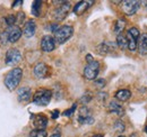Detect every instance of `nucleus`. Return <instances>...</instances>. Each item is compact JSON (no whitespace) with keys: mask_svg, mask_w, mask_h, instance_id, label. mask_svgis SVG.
I'll use <instances>...</instances> for the list:
<instances>
[{"mask_svg":"<svg viewBox=\"0 0 147 137\" xmlns=\"http://www.w3.org/2000/svg\"><path fill=\"white\" fill-rule=\"evenodd\" d=\"M23 76V70L19 68H15L13 70H10L6 78H5V86L9 91H14L20 83Z\"/></svg>","mask_w":147,"mask_h":137,"instance_id":"1","label":"nucleus"},{"mask_svg":"<svg viewBox=\"0 0 147 137\" xmlns=\"http://www.w3.org/2000/svg\"><path fill=\"white\" fill-rule=\"evenodd\" d=\"M52 91L48 89H40L33 96V103L36 106H48L52 99Z\"/></svg>","mask_w":147,"mask_h":137,"instance_id":"2","label":"nucleus"},{"mask_svg":"<svg viewBox=\"0 0 147 137\" xmlns=\"http://www.w3.org/2000/svg\"><path fill=\"white\" fill-rule=\"evenodd\" d=\"M74 34V28L69 25H63L55 32V41L58 44L66 43Z\"/></svg>","mask_w":147,"mask_h":137,"instance_id":"3","label":"nucleus"},{"mask_svg":"<svg viewBox=\"0 0 147 137\" xmlns=\"http://www.w3.org/2000/svg\"><path fill=\"white\" fill-rule=\"evenodd\" d=\"M127 41H128V50L130 52H135L136 50H138V41L140 37V33L138 31V28L136 27H131L129 28L127 34Z\"/></svg>","mask_w":147,"mask_h":137,"instance_id":"4","label":"nucleus"},{"mask_svg":"<svg viewBox=\"0 0 147 137\" xmlns=\"http://www.w3.org/2000/svg\"><path fill=\"white\" fill-rule=\"evenodd\" d=\"M100 72V63L97 61H93L91 63H87V65L84 68V76L87 80H95Z\"/></svg>","mask_w":147,"mask_h":137,"instance_id":"5","label":"nucleus"},{"mask_svg":"<svg viewBox=\"0 0 147 137\" xmlns=\"http://www.w3.org/2000/svg\"><path fill=\"white\" fill-rule=\"evenodd\" d=\"M139 3L140 1H136V0H126L121 2V7H122V11L125 15L127 16H132L137 13L138 8H139Z\"/></svg>","mask_w":147,"mask_h":137,"instance_id":"6","label":"nucleus"},{"mask_svg":"<svg viewBox=\"0 0 147 137\" xmlns=\"http://www.w3.org/2000/svg\"><path fill=\"white\" fill-rule=\"evenodd\" d=\"M70 8H71L70 2H68V1H63V3L60 5V6L55 10V13H53V17H55V20H57V21H61V20H63L65 18L67 17V15L69 14Z\"/></svg>","mask_w":147,"mask_h":137,"instance_id":"7","label":"nucleus"},{"mask_svg":"<svg viewBox=\"0 0 147 137\" xmlns=\"http://www.w3.org/2000/svg\"><path fill=\"white\" fill-rule=\"evenodd\" d=\"M22 60V54L17 49H9L6 53V64L9 67H14Z\"/></svg>","mask_w":147,"mask_h":137,"instance_id":"8","label":"nucleus"},{"mask_svg":"<svg viewBox=\"0 0 147 137\" xmlns=\"http://www.w3.org/2000/svg\"><path fill=\"white\" fill-rule=\"evenodd\" d=\"M5 34L7 36V39L9 43H16L20 38V36L23 34V31L19 28L18 26H10L7 28V31L5 32Z\"/></svg>","mask_w":147,"mask_h":137,"instance_id":"9","label":"nucleus"},{"mask_svg":"<svg viewBox=\"0 0 147 137\" xmlns=\"http://www.w3.org/2000/svg\"><path fill=\"white\" fill-rule=\"evenodd\" d=\"M78 121L80 124H85V125H92L93 122H94V118L91 115V110L87 107H82L79 109Z\"/></svg>","mask_w":147,"mask_h":137,"instance_id":"10","label":"nucleus"},{"mask_svg":"<svg viewBox=\"0 0 147 137\" xmlns=\"http://www.w3.org/2000/svg\"><path fill=\"white\" fill-rule=\"evenodd\" d=\"M41 49L43 52L50 53L55 49V38L50 35H45L41 39Z\"/></svg>","mask_w":147,"mask_h":137,"instance_id":"11","label":"nucleus"},{"mask_svg":"<svg viewBox=\"0 0 147 137\" xmlns=\"http://www.w3.org/2000/svg\"><path fill=\"white\" fill-rule=\"evenodd\" d=\"M117 43H112V42H103L101 44H98L96 46V52L100 55H108L111 52L115 50Z\"/></svg>","mask_w":147,"mask_h":137,"instance_id":"12","label":"nucleus"},{"mask_svg":"<svg viewBox=\"0 0 147 137\" xmlns=\"http://www.w3.org/2000/svg\"><path fill=\"white\" fill-rule=\"evenodd\" d=\"M49 73H50V70L45 63H37L34 67V75L37 79H44L49 75Z\"/></svg>","mask_w":147,"mask_h":137,"instance_id":"13","label":"nucleus"},{"mask_svg":"<svg viewBox=\"0 0 147 137\" xmlns=\"http://www.w3.org/2000/svg\"><path fill=\"white\" fill-rule=\"evenodd\" d=\"M32 97V90L28 86H22L17 91V99L19 102H27Z\"/></svg>","mask_w":147,"mask_h":137,"instance_id":"14","label":"nucleus"},{"mask_svg":"<svg viewBox=\"0 0 147 137\" xmlns=\"http://www.w3.org/2000/svg\"><path fill=\"white\" fill-rule=\"evenodd\" d=\"M93 3H94V1H85V0L79 1V2H77V3L75 5V7H74V13H75L76 15L80 16V15H83V14L92 6Z\"/></svg>","mask_w":147,"mask_h":137,"instance_id":"15","label":"nucleus"},{"mask_svg":"<svg viewBox=\"0 0 147 137\" xmlns=\"http://www.w3.org/2000/svg\"><path fill=\"white\" fill-rule=\"evenodd\" d=\"M35 32H36V24L34 20H28L27 23H25L24 28H23V34L25 37H27V38L33 37Z\"/></svg>","mask_w":147,"mask_h":137,"instance_id":"16","label":"nucleus"},{"mask_svg":"<svg viewBox=\"0 0 147 137\" xmlns=\"http://www.w3.org/2000/svg\"><path fill=\"white\" fill-rule=\"evenodd\" d=\"M33 124L36 129H44L48 125V118L44 115L33 116Z\"/></svg>","mask_w":147,"mask_h":137,"instance_id":"17","label":"nucleus"},{"mask_svg":"<svg viewBox=\"0 0 147 137\" xmlns=\"http://www.w3.org/2000/svg\"><path fill=\"white\" fill-rule=\"evenodd\" d=\"M109 111L112 112V114H115V115L120 116V117L125 115V109H123V107H122L120 103L117 102V101H111L110 104H109Z\"/></svg>","mask_w":147,"mask_h":137,"instance_id":"18","label":"nucleus"},{"mask_svg":"<svg viewBox=\"0 0 147 137\" xmlns=\"http://www.w3.org/2000/svg\"><path fill=\"white\" fill-rule=\"evenodd\" d=\"M138 52L142 55H146L147 54V33L142 34L138 41Z\"/></svg>","mask_w":147,"mask_h":137,"instance_id":"19","label":"nucleus"},{"mask_svg":"<svg viewBox=\"0 0 147 137\" xmlns=\"http://www.w3.org/2000/svg\"><path fill=\"white\" fill-rule=\"evenodd\" d=\"M130 97H131V92L127 89H121V90L117 91V93H115V99L121 102L127 101L128 99H130Z\"/></svg>","mask_w":147,"mask_h":137,"instance_id":"20","label":"nucleus"},{"mask_svg":"<svg viewBox=\"0 0 147 137\" xmlns=\"http://www.w3.org/2000/svg\"><path fill=\"white\" fill-rule=\"evenodd\" d=\"M125 27H126V20L123 18L118 19L115 21V24H114V33L117 35H121V33L125 29Z\"/></svg>","mask_w":147,"mask_h":137,"instance_id":"21","label":"nucleus"},{"mask_svg":"<svg viewBox=\"0 0 147 137\" xmlns=\"http://www.w3.org/2000/svg\"><path fill=\"white\" fill-rule=\"evenodd\" d=\"M117 45H118L121 50L128 49V41H127V37L122 34L118 35V36H117Z\"/></svg>","mask_w":147,"mask_h":137,"instance_id":"22","label":"nucleus"},{"mask_svg":"<svg viewBox=\"0 0 147 137\" xmlns=\"http://www.w3.org/2000/svg\"><path fill=\"white\" fill-rule=\"evenodd\" d=\"M41 7H42V1H40V0L33 1V3H32V14L35 17L40 16V14H41Z\"/></svg>","mask_w":147,"mask_h":137,"instance_id":"23","label":"nucleus"},{"mask_svg":"<svg viewBox=\"0 0 147 137\" xmlns=\"http://www.w3.org/2000/svg\"><path fill=\"white\" fill-rule=\"evenodd\" d=\"M30 137H48V133L44 129H34L30 133Z\"/></svg>","mask_w":147,"mask_h":137,"instance_id":"24","label":"nucleus"},{"mask_svg":"<svg viewBox=\"0 0 147 137\" xmlns=\"http://www.w3.org/2000/svg\"><path fill=\"white\" fill-rule=\"evenodd\" d=\"M125 124L121 121V120H118L115 124H114V129H115V132H118V133H122V132H125Z\"/></svg>","mask_w":147,"mask_h":137,"instance_id":"25","label":"nucleus"},{"mask_svg":"<svg viewBox=\"0 0 147 137\" xmlns=\"http://www.w3.org/2000/svg\"><path fill=\"white\" fill-rule=\"evenodd\" d=\"M5 20H6V24L8 25V27L15 26V24H16V16L9 15V16H7V17L5 18Z\"/></svg>","mask_w":147,"mask_h":137,"instance_id":"26","label":"nucleus"},{"mask_svg":"<svg viewBox=\"0 0 147 137\" xmlns=\"http://www.w3.org/2000/svg\"><path fill=\"white\" fill-rule=\"evenodd\" d=\"M91 100H92V96H91V93H85V94L79 99V101H80L82 103H88Z\"/></svg>","mask_w":147,"mask_h":137,"instance_id":"27","label":"nucleus"},{"mask_svg":"<svg viewBox=\"0 0 147 137\" xmlns=\"http://www.w3.org/2000/svg\"><path fill=\"white\" fill-rule=\"evenodd\" d=\"M105 80L104 79H96L95 81H94V84L95 86H97V88H100V89H102V88H104L105 86Z\"/></svg>","mask_w":147,"mask_h":137,"instance_id":"28","label":"nucleus"},{"mask_svg":"<svg viewBox=\"0 0 147 137\" xmlns=\"http://www.w3.org/2000/svg\"><path fill=\"white\" fill-rule=\"evenodd\" d=\"M76 108H77V104L76 103H74L73 107L70 108V109H68V110H66L65 112H63V115L66 116V117H70L71 115H73L74 112H75V110H76Z\"/></svg>","mask_w":147,"mask_h":137,"instance_id":"29","label":"nucleus"},{"mask_svg":"<svg viewBox=\"0 0 147 137\" xmlns=\"http://www.w3.org/2000/svg\"><path fill=\"white\" fill-rule=\"evenodd\" d=\"M97 98H98L101 101H105L107 98H108V93H105V92H100V93L97 94Z\"/></svg>","mask_w":147,"mask_h":137,"instance_id":"30","label":"nucleus"},{"mask_svg":"<svg viewBox=\"0 0 147 137\" xmlns=\"http://www.w3.org/2000/svg\"><path fill=\"white\" fill-rule=\"evenodd\" d=\"M24 18H25L24 13H18V15H17V17H16V23H17V24H20V23L24 20Z\"/></svg>","mask_w":147,"mask_h":137,"instance_id":"31","label":"nucleus"},{"mask_svg":"<svg viewBox=\"0 0 147 137\" xmlns=\"http://www.w3.org/2000/svg\"><path fill=\"white\" fill-rule=\"evenodd\" d=\"M58 116H59V111H58V110H55V111H53V114H52V118L55 119Z\"/></svg>","mask_w":147,"mask_h":137,"instance_id":"32","label":"nucleus"},{"mask_svg":"<svg viewBox=\"0 0 147 137\" xmlns=\"http://www.w3.org/2000/svg\"><path fill=\"white\" fill-rule=\"evenodd\" d=\"M20 3H23V1L22 0H18V1H15L14 3H13V7H17L18 5H20Z\"/></svg>","mask_w":147,"mask_h":137,"instance_id":"33","label":"nucleus"},{"mask_svg":"<svg viewBox=\"0 0 147 137\" xmlns=\"http://www.w3.org/2000/svg\"><path fill=\"white\" fill-rule=\"evenodd\" d=\"M50 137H61V136H60V134H59V133H55V134H52Z\"/></svg>","mask_w":147,"mask_h":137,"instance_id":"34","label":"nucleus"},{"mask_svg":"<svg viewBox=\"0 0 147 137\" xmlns=\"http://www.w3.org/2000/svg\"><path fill=\"white\" fill-rule=\"evenodd\" d=\"M93 137H103V135L102 134H96V135H94Z\"/></svg>","mask_w":147,"mask_h":137,"instance_id":"35","label":"nucleus"},{"mask_svg":"<svg viewBox=\"0 0 147 137\" xmlns=\"http://www.w3.org/2000/svg\"><path fill=\"white\" fill-rule=\"evenodd\" d=\"M130 137H137V135H136V134H134V135H131Z\"/></svg>","mask_w":147,"mask_h":137,"instance_id":"36","label":"nucleus"},{"mask_svg":"<svg viewBox=\"0 0 147 137\" xmlns=\"http://www.w3.org/2000/svg\"><path fill=\"white\" fill-rule=\"evenodd\" d=\"M119 137H125V136H119Z\"/></svg>","mask_w":147,"mask_h":137,"instance_id":"37","label":"nucleus"},{"mask_svg":"<svg viewBox=\"0 0 147 137\" xmlns=\"http://www.w3.org/2000/svg\"><path fill=\"white\" fill-rule=\"evenodd\" d=\"M146 132H147V127H146Z\"/></svg>","mask_w":147,"mask_h":137,"instance_id":"38","label":"nucleus"},{"mask_svg":"<svg viewBox=\"0 0 147 137\" xmlns=\"http://www.w3.org/2000/svg\"><path fill=\"white\" fill-rule=\"evenodd\" d=\"M146 8H147V5H146Z\"/></svg>","mask_w":147,"mask_h":137,"instance_id":"39","label":"nucleus"}]
</instances>
